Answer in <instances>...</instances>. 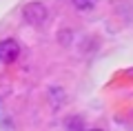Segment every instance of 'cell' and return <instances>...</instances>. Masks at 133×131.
<instances>
[{
    "label": "cell",
    "instance_id": "cell-1",
    "mask_svg": "<svg viewBox=\"0 0 133 131\" xmlns=\"http://www.w3.org/2000/svg\"><path fill=\"white\" fill-rule=\"evenodd\" d=\"M47 7L42 5V2H29V5H24L22 9V16L24 20H27L29 24H33V27H40V24L47 22Z\"/></svg>",
    "mask_w": 133,
    "mask_h": 131
},
{
    "label": "cell",
    "instance_id": "cell-2",
    "mask_svg": "<svg viewBox=\"0 0 133 131\" xmlns=\"http://www.w3.org/2000/svg\"><path fill=\"white\" fill-rule=\"evenodd\" d=\"M18 56H20V45L14 38H7L0 42V60L2 62H14Z\"/></svg>",
    "mask_w": 133,
    "mask_h": 131
},
{
    "label": "cell",
    "instance_id": "cell-3",
    "mask_svg": "<svg viewBox=\"0 0 133 131\" xmlns=\"http://www.w3.org/2000/svg\"><path fill=\"white\" fill-rule=\"evenodd\" d=\"M64 129L66 131H84V122L80 116H69L64 120Z\"/></svg>",
    "mask_w": 133,
    "mask_h": 131
},
{
    "label": "cell",
    "instance_id": "cell-4",
    "mask_svg": "<svg viewBox=\"0 0 133 131\" xmlns=\"http://www.w3.org/2000/svg\"><path fill=\"white\" fill-rule=\"evenodd\" d=\"M73 7H76L78 11H91L95 5H98V0H71Z\"/></svg>",
    "mask_w": 133,
    "mask_h": 131
},
{
    "label": "cell",
    "instance_id": "cell-5",
    "mask_svg": "<svg viewBox=\"0 0 133 131\" xmlns=\"http://www.w3.org/2000/svg\"><path fill=\"white\" fill-rule=\"evenodd\" d=\"M91 131H102V129H91Z\"/></svg>",
    "mask_w": 133,
    "mask_h": 131
}]
</instances>
